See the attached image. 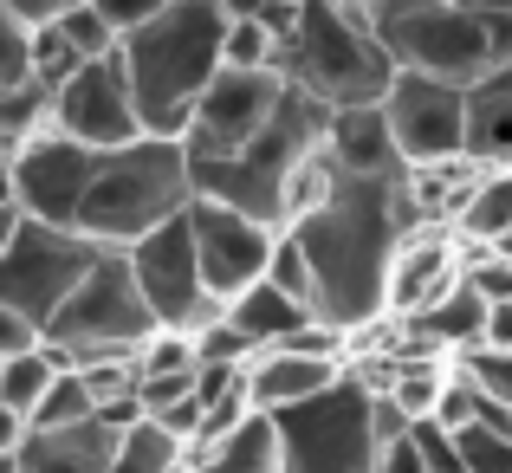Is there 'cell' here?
Here are the masks:
<instances>
[{"label":"cell","instance_id":"ffe728a7","mask_svg":"<svg viewBox=\"0 0 512 473\" xmlns=\"http://www.w3.org/2000/svg\"><path fill=\"white\" fill-rule=\"evenodd\" d=\"M325 156H331V169H344V175H409L383 104H344V111H331Z\"/></svg>","mask_w":512,"mask_h":473},{"label":"cell","instance_id":"ac0fdd59","mask_svg":"<svg viewBox=\"0 0 512 473\" xmlns=\"http://www.w3.org/2000/svg\"><path fill=\"white\" fill-rule=\"evenodd\" d=\"M117 441H124V428L91 415V422H65V428H26L13 461H20V473H111Z\"/></svg>","mask_w":512,"mask_h":473},{"label":"cell","instance_id":"7dc6e473","mask_svg":"<svg viewBox=\"0 0 512 473\" xmlns=\"http://www.w3.org/2000/svg\"><path fill=\"white\" fill-rule=\"evenodd\" d=\"M0 473H20V461H13V454H0Z\"/></svg>","mask_w":512,"mask_h":473},{"label":"cell","instance_id":"d4e9b609","mask_svg":"<svg viewBox=\"0 0 512 473\" xmlns=\"http://www.w3.org/2000/svg\"><path fill=\"white\" fill-rule=\"evenodd\" d=\"M65 350H52V344H33V350H20V357H7L0 363V402H7L13 415H26L33 422L39 415V402L52 396V383L65 376Z\"/></svg>","mask_w":512,"mask_h":473},{"label":"cell","instance_id":"60d3db41","mask_svg":"<svg viewBox=\"0 0 512 473\" xmlns=\"http://www.w3.org/2000/svg\"><path fill=\"white\" fill-rule=\"evenodd\" d=\"M13 13H20L26 26H52V20H65V13L78 7V0H7Z\"/></svg>","mask_w":512,"mask_h":473},{"label":"cell","instance_id":"1f68e13d","mask_svg":"<svg viewBox=\"0 0 512 473\" xmlns=\"http://www.w3.org/2000/svg\"><path fill=\"white\" fill-rule=\"evenodd\" d=\"M59 26H65V39L78 46V59H111V52H124V33L111 26V13H104L98 0H78Z\"/></svg>","mask_w":512,"mask_h":473},{"label":"cell","instance_id":"d6a6232c","mask_svg":"<svg viewBox=\"0 0 512 473\" xmlns=\"http://www.w3.org/2000/svg\"><path fill=\"white\" fill-rule=\"evenodd\" d=\"M454 441H461L467 473H512V428H500V422H467V428H454Z\"/></svg>","mask_w":512,"mask_h":473},{"label":"cell","instance_id":"4fadbf2b","mask_svg":"<svg viewBox=\"0 0 512 473\" xmlns=\"http://www.w3.org/2000/svg\"><path fill=\"white\" fill-rule=\"evenodd\" d=\"M59 130H65V137H78V143H91V150H124V143L150 137L124 52L78 65V72L59 85Z\"/></svg>","mask_w":512,"mask_h":473},{"label":"cell","instance_id":"ee69618b","mask_svg":"<svg viewBox=\"0 0 512 473\" xmlns=\"http://www.w3.org/2000/svg\"><path fill=\"white\" fill-rule=\"evenodd\" d=\"M487 344H512V299L493 305V324H487Z\"/></svg>","mask_w":512,"mask_h":473},{"label":"cell","instance_id":"603a6c76","mask_svg":"<svg viewBox=\"0 0 512 473\" xmlns=\"http://www.w3.org/2000/svg\"><path fill=\"white\" fill-rule=\"evenodd\" d=\"M227 318H234L247 337H260V350H273V344H286V337L312 331L318 305H305V299H292V292H279L273 279H260V286H247L234 305H227Z\"/></svg>","mask_w":512,"mask_h":473},{"label":"cell","instance_id":"8fae6325","mask_svg":"<svg viewBox=\"0 0 512 473\" xmlns=\"http://www.w3.org/2000/svg\"><path fill=\"white\" fill-rule=\"evenodd\" d=\"M383 117L396 130V150L409 169L467 156V85H454V78L396 72V85L383 98Z\"/></svg>","mask_w":512,"mask_h":473},{"label":"cell","instance_id":"484cf974","mask_svg":"<svg viewBox=\"0 0 512 473\" xmlns=\"http://www.w3.org/2000/svg\"><path fill=\"white\" fill-rule=\"evenodd\" d=\"M111 473H188V441L169 435L156 415H143L137 428H124Z\"/></svg>","mask_w":512,"mask_h":473},{"label":"cell","instance_id":"7c38bea8","mask_svg":"<svg viewBox=\"0 0 512 473\" xmlns=\"http://www.w3.org/2000/svg\"><path fill=\"white\" fill-rule=\"evenodd\" d=\"M286 91H292L286 72H240V65H221V78L201 91L195 117H188V150H195V162L247 150V143L273 124Z\"/></svg>","mask_w":512,"mask_h":473},{"label":"cell","instance_id":"bcb514c9","mask_svg":"<svg viewBox=\"0 0 512 473\" xmlns=\"http://www.w3.org/2000/svg\"><path fill=\"white\" fill-rule=\"evenodd\" d=\"M221 7H227V20H260L273 0H221Z\"/></svg>","mask_w":512,"mask_h":473},{"label":"cell","instance_id":"83f0119b","mask_svg":"<svg viewBox=\"0 0 512 473\" xmlns=\"http://www.w3.org/2000/svg\"><path fill=\"white\" fill-rule=\"evenodd\" d=\"M279 52H286V39L260 20H227V65H240V72H279Z\"/></svg>","mask_w":512,"mask_h":473},{"label":"cell","instance_id":"ab89813d","mask_svg":"<svg viewBox=\"0 0 512 473\" xmlns=\"http://www.w3.org/2000/svg\"><path fill=\"white\" fill-rule=\"evenodd\" d=\"M376 473H428V461H422V441H415V428H409V435H396V441H389V448H383V467H376Z\"/></svg>","mask_w":512,"mask_h":473},{"label":"cell","instance_id":"6da1fadb","mask_svg":"<svg viewBox=\"0 0 512 473\" xmlns=\"http://www.w3.org/2000/svg\"><path fill=\"white\" fill-rule=\"evenodd\" d=\"M422 221L409 175H344L331 169V188L318 208L292 221L318 273V318L344 337L376 331L389 318V273H396L402 240Z\"/></svg>","mask_w":512,"mask_h":473},{"label":"cell","instance_id":"e0dca14e","mask_svg":"<svg viewBox=\"0 0 512 473\" xmlns=\"http://www.w3.org/2000/svg\"><path fill=\"white\" fill-rule=\"evenodd\" d=\"M350 376L344 350H260V363L247 370V389H253V409L279 415V409H299V402L325 396Z\"/></svg>","mask_w":512,"mask_h":473},{"label":"cell","instance_id":"f6af8a7d","mask_svg":"<svg viewBox=\"0 0 512 473\" xmlns=\"http://www.w3.org/2000/svg\"><path fill=\"white\" fill-rule=\"evenodd\" d=\"M20 150H26V143L13 137V130H0V175H13V169H20Z\"/></svg>","mask_w":512,"mask_h":473},{"label":"cell","instance_id":"7a4b0ae2","mask_svg":"<svg viewBox=\"0 0 512 473\" xmlns=\"http://www.w3.org/2000/svg\"><path fill=\"white\" fill-rule=\"evenodd\" d=\"M124 65L150 137H188L201 91L227 65V7L221 0H169L156 20L124 33Z\"/></svg>","mask_w":512,"mask_h":473},{"label":"cell","instance_id":"9c48e42d","mask_svg":"<svg viewBox=\"0 0 512 473\" xmlns=\"http://www.w3.org/2000/svg\"><path fill=\"white\" fill-rule=\"evenodd\" d=\"M104 260V247L85 234V227H59V221H33L26 214L20 240L0 253V305L26 312L46 331L52 312L78 292V279Z\"/></svg>","mask_w":512,"mask_h":473},{"label":"cell","instance_id":"cb8c5ba5","mask_svg":"<svg viewBox=\"0 0 512 473\" xmlns=\"http://www.w3.org/2000/svg\"><path fill=\"white\" fill-rule=\"evenodd\" d=\"M454 240L461 247H506L512 240V169H480L474 195L454 214Z\"/></svg>","mask_w":512,"mask_h":473},{"label":"cell","instance_id":"30bf717a","mask_svg":"<svg viewBox=\"0 0 512 473\" xmlns=\"http://www.w3.org/2000/svg\"><path fill=\"white\" fill-rule=\"evenodd\" d=\"M130 273H137L150 312L163 318V331H208L227 312L214 299L208 273H201V247H195V221L188 214H175L169 227H156V234H143L130 247Z\"/></svg>","mask_w":512,"mask_h":473},{"label":"cell","instance_id":"4316f807","mask_svg":"<svg viewBox=\"0 0 512 473\" xmlns=\"http://www.w3.org/2000/svg\"><path fill=\"white\" fill-rule=\"evenodd\" d=\"M0 130H13L20 143L59 130V85H46V78H33V72L0 85Z\"/></svg>","mask_w":512,"mask_h":473},{"label":"cell","instance_id":"44dd1931","mask_svg":"<svg viewBox=\"0 0 512 473\" xmlns=\"http://www.w3.org/2000/svg\"><path fill=\"white\" fill-rule=\"evenodd\" d=\"M467 156L487 169H512V65H493L467 85Z\"/></svg>","mask_w":512,"mask_h":473},{"label":"cell","instance_id":"8d00e7d4","mask_svg":"<svg viewBox=\"0 0 512 473\" xmlns=\"http://www.w3.org/2000/svg\"><path fill=\"white\" fill-rule=\"evenodd\" d=\"M26 72H33V26L0 0V85H13Z\"/></svg>","mask_w":512,"mask_h":473},{"label":"cell","instance_id":"4dcf8cb0","mask_svg":"<svg viewBox=\"0 0 512 473\" xmlns=\"http://www.w3.org/2000/svg\"><path fill=\"white\" fill-rule=\"evenodd\" d=\"M91 415H98V396H91L85 370H78V363H65V376L52 383V396L39 402L33 428H65V422H91Z\"/></svg>","mask_w":512,"mask_h":473},{"label":"cell","instance_id":"f907efd6","mask_svg":"<svg viewBox=\"0 0 512 473\" xmlns=\"http://www.w3.org/2000/svg\"><path fill=\"white\" fill-rule=\"evenodd\" d=\"M506 253H512V240H506Z\"/></svg>","mask_w":512,"mask_h":473},{"label":"cell","instance_id":"c3c4849f","mask_svg":"<svg viewBox=\"0 0 512 473\" xmlns=\"http://www.w3.org/2000/svg\"><path fill=\"white\" fill-rule=\"evenodd\" d=\"M350 7H363V13H376V7H383V0H350Z\"/></svg>","mask_w":512,"mask_h":473},{"label":"cell","instance_id":"2e32d148","mask_svg":"<svg viewBox=\"0 0 512 473\" xmlns=\"http://www.w3.org/2000/svg\"><path fill=\"white\" fill-rule=\"evenodd\" d=\"M461 253L467 247L454 240V227H415L389 273V318H415L428 299H441L461 279Z\"/></svg>","mask_w":512,"mask_h":473},{"label":"cell","instance_id":"d590c367","mask_svg":"<svg viewBox=\"0 0 512 473\" xmlns=\"http://www.w3.org/2000/svg\"><path fill=\"white\" fill-rule=\"evenodd\" d=\"M195 389H201V370H137V396H143V409H150V415L188 402Z\"/></svg>","mask_w":512,"mask_h":473},{"label":"cell","instance_id":"3957f363","mask_svg":"<svg viewBox=\"0 0 512 473\" xmlns=\"http://www.w3.org/2000/svg\"><path fill=\"white\" fill-rule=\"evenodd\" d=\"M325 130H331V104H318L312 91L292 85L286 104L273 111V124L247 150L195 162V188L266 227H292V195H299V175L325 156Z\"/></svg>","mask_w":512,"mask_h":473},{"label":"cell","instance_id":"f35d334b","mask_svg":"<svg viewBox=\"0 0 512 473\" xmlns=\"http://www.w3.org/2000/svg\"><path fill=\"white\" fill-rule=\"evenodd\" d=\"M98 7L111 13L117 33H137V26H143V20H156V13H163L169 0H98Z\"/></svg>","mask_w":512,"mask_h":473},{"label":"cell","instance_id":"b9f144b4","mask_svg":"<svg viewBox=\"0 0 512 473\" xmlns=\"http://www.w3.org/2000/svg\"><path fill=\"white\" fill-rule=\"evenodd\" d=\"M20 227H26V208H20V201H0V253L20 240Z\"/></svg>","mask_w":512,"mask_h":473},{"label":"cell","instance_id":"52a82bcc","mask_svg":"<svg viewBox=\"0 0 512 473\" xmlns=\"http://www.w3.org/2000/svg\"><path fill=\"white\" fill-rule=\"evenodd\" d=\"M163 331V318L150 312L137 273H130V253L104 247V260L78 279V292L52 312L46 344L65 350L72 363H98V357H137L150 337Z\"/></svg>","mask_w":512,"mask_h":473},{"label":"cell","instance_id":"7402d4cb","mask_svg":"<svg viewBox=\"0 0 512 473\" xmlns=\"http://www.w3.org/2000/svg\"><path fill=\"white\" fill-rule=\"evenodd\" d=\"M188 473H286V448H279V422L273 415H247L234 435L208 441L188 454Z\"/></svg>","mask_w":512,"mask_h":473},{"label":"cell","instance_id":"5bb4252c","mask_svg":"<svg viewBox=\"0 0 512 473\" xmlns=\"http://www.w3.org/2000/svg\"><path fill=\"white\" fill-rule=\"evenodd\" d=\"M188 221H195L201 273H208V286H214V299H221V305H234L247 286H260V279H266V260H273L279 227L253 221V214L227 208V201H214V195H195Z\"/></svg>","mask_w":512,"mask_h":473},{"label":"cell","instance_id":"f1b7e54d","mask_svg":"<svg viewBox=\"0 0 512 473\" xmlns=\"http://www.w3.org/2000/svg\"><path fill=\"white\" fill-rule=\"evenodd\" d=\"M266 279H273L279 292H292V299L318 305V273H312V253H305V240L292 234V227H279L273 260H266Z\"/></svg>","mask_w":512,"mask_h":473},{"label":"cell","instance_id":"836d02e7","mask_svg":"<svg viewBox=\"0 0 512 473\" xmlns=\"http://www.w3.org/2000/svg\"><path fill=\"white\" fill-rule=\"evenodd\" d=\"M461 279L480 292L487 305H506L512 299V253L506 247H467L461 253Z\"/></svg>","mask_w":512,"mask_h":473},{"label":"cell","instance_id":"74e56055","mask_svg":"<svg viewBox=\"0 0 512 473\" xmlns=\"http://www.w3.org/2000/svg\"><path fill=\"white\" fill-rule=\"evenodd\" d=\"M33 344H46V331H39L26 312H13V305H0V363L7 357H20V350H33Z\"/></svg>","mask_w":512,"mask_h":473},{"label":"cell","instance_id":"8992f818","mask_svg":"<svg viewBox=\"0 0 512 473\" xmlns=\"http://www.w3.org/2000/svg\"><path fill=\"white\" fill-rule=\"evenodd\" d=\"M279 448H286V473H376L383 467V396L363 370H350L338 389L279 409Z\"/></svg>","mask_w":512,"mask_h":473},{"label":"cell","instance_id":"7bdbcfd3","mask_svg":"<svg viewBox=\"0 0 512 473\" xmlns=\"http://www.w3.org/2000/svg\"><path fill=\"white\" fill-rule=\"evenodd\" d=\"M26 428H33V422H26V415H13L7 402H0V454H13V448H20V435H26Z\"/></svg>","mask_w":512,"mask_h":473},{"label":"cell","instance_id":"9a60e30c","mask_svg":"<svg viewBox=\"0 0 512 473\" xmlns=\"http://www.w3.org/2000/svg\"><path fill=\"white\" fill-rule=\"evenodd\" d=\"M98 162L104 150L65 137V130H46L20 150V169H13V188H20V208L33 221H59V227H78L85 214V195L98 182Z\"/></svg>","mask_w":512,"mask_h":473},{"label":"cell","instance_id":"d6986e66","mask_svg":"<svg viewBox=\"0 0 512 473\" xmlns=\"http://www.w3.org/2000/svg\"><path fill=\"white\" fill-rule=\"evenodd\" d=\"M487 324H493V305L480 299L467 279H454L441 299H428L415 318H402L409 344L402 350H435V357H474L487 344Z\"/></svg>","mask_w":512,"mask_h":473},{"label":"cell","instance_id":"f546056e","mask_svg":"<svg viewBox=\"0 0 512 473\" xmlns=\"http://www.w3.org/2000/svg\"><path fill=\"white\" fill-rule=\"evenodd\" d=\"M195 357L214 363V370H253V363H260V337H247L234 318L221 312L208 331H195Z\"/></svg>","mask_w":512,"mask_h":473},{"label":"cell","instance_id":"681fc988","mask_svg":"<svg viewBox=\"0 0 512 473\" xmlns=\"http://www.w3.org/2000/svg\"><path fill=\"white\" fill-rule=\"evenodd\" d=\"M467 7H493V0H467Z\"/></svg>","mask_w":512,"mask_h":473},{"label":"cell","instance_id":"277c9868","mask_svg":"<svg viewBox=\"0 0 512 473\" xmlns=\"http://www.w3.org/2000/svg\"><path fill=\"white\" fill-rule=\"evenodd\" d=\"M195 195L201 188H195V150H188V137H137L124 150H104L78 227L98 247L130 253L143 234H156L175 214L195 208Z\"/></svg>","mask_w":512,"mask_h":473},{"label":"cell","instance_id":"ba28073f","mask_svg":"<svg viewBox=\"0 0 512 473\" xmlns=\"http://www.w3.org/2000/svg\"><path fill=\"white\" fill-rule=\"evenodd\" d=\"M370 26L389 46L396 72H428V78H454V85H474V78L493 72L487 20L467 0H383L370 13Z\"/></svg>","mask_w":512,"mask_h":473},{"label":"cell","instance_id":"e575fe53","mask_svg":"<svg viewBox=\"0 0 512 473\" xmlns=\"http://www.w3.org/2000/svg\"><path fill=\"white\" fill-rule=\"evenodd\" d=\"M78 65H91V59H78V46L65 39L59 20H52V26H33V78H46V85H65Z\"/></svg>","mask_w":512,"mask_h":473},{"label":"cell","instance_id":"5b68a950","mask_svg":"<svg viewBox=\"0 0 512 473\" xmlns=\"http://www.w3.org/2000/svg\"><path fill=\"white\" fill-rule=\"evenodd\" d=\"M279 72L299 91H312L318 104H331V111H344V104H383L389 85H396L389 46L376 39L370 13L350 7V0H305L286 52H279Z\"/></svg>","mask_w":512,"mask_h":473}]
</instances>
